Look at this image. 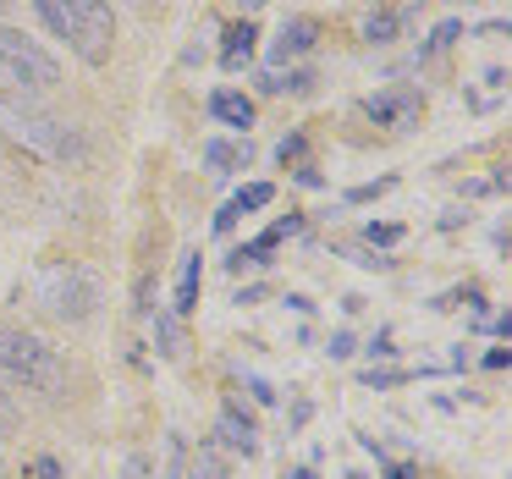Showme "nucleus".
<instances>
[{"mask_svg":"<svg viewBox=\"0 0 512 479\" xmlns=\"http://www.w3.org/2000/svg\"><path fill=\"white\" fill-rule=\"evenodd\" d=\"M204 160H210L215 171H243L248 160H254V149H248V138L243 144H232V138H210V144H204Z\"/></svg>","mask_w":512,"mask_h":479,"instance_id":"f8f14e48","label":"nucleus"},{"mask_svg":"<svg viewBox=\"0 0 512 479\" xmlns=\"http://www.w3.org/2000/svg\"><path fill=\"white\" fill-rule=\"evenodd\" d=\"M12 419V402H6V391H0V424Z\"/></svg>","mask_w":512,"mask_h":479,"instance_id":"393cba45","label":"nucleus"},{"mask_svg":"<svg viewBox=\"0 0 512 479\" xmlns=\"http://www.w3.org/2000/svg\"><path fill=\"white\" fill-rule=\"evenodd\" d=\"M364 237H369V243H380V248H391V243L402 237V226H386V221H380V226H364Z\"/></svg>","mask_w":512,"mask_h":479,"instance_id":"6ab92c4d","label":"nucleus"},{"mask_svg":"<svg viewBox=\"0 0 512 479\" xmlns=\"http://www.w3.org/2000/svg\"><path fill=\"white\" fill-rule=\"evenodd\" d=\"M122 479H149V457L133 452V457H127V468H122Z\"/></svg>","mask_w":512,"mask_h":479,"instance_id":"412c9836","label":"nucleus"},{"mask_svg":"<svg viewBox=\"0 0 512 479\" xmlns=\"http://www.w3.org/2000/svg\"><path fill=\"white\" fill-rule=\"evenodd\" d=\"M270 199H276V188H270V182H248V188L237 193V199L226 204L221 215H215V232H232V226H237V215H243V210H265Z\"/></svg>","mask_w":512,"mask_h":479,"instance_id":"9d476101","label":"nucleus"},{"mask_svg":"<svg viewBox=\"0 0 512 479\" xmlns=\"http://www.w3.org/2000/svg\"><path fill=\"white\" fill-rule=\"evenodd\" d=\"M226 474V452L215 441H204L199 452H193V479H221Z\"/></svg>","mask_w":512,"mask_h":479,"instance_id":"2eb2a0df","label":"nucleus"},{"mask_svg":"<svg viewBox=\"0 0 512 479\" xmlns=\"http://www.w3.org/2000/svg\"><path fill=\"white\" fill-rule=\"evenodd\" d=\"M155 342H160V353H166V358L182 353V331H177V320H171V314H155Z\"/></svg>","mask_w":512,"mask_h":479,"instance_id":"dca6fc26","label":"nucleus"},{"mask_svg":"<svg viewBox=\"0 0 512 479\" xmlns=\"http://www.w3.org/2000/svg\"><path fill=\"white\" fill-rule=\"evenodd\" d=\"M259 89H265V94H309V89H314V72H309V67L265 72V78H259Z\"/></svg>","mask_w":512,"mask_h":479,"instance_id":"4468645a","label":"nucleus"},{"mask_svg":"<svg viewBox=\"0 0 512 479\" xmlns=\"http://www.w3.org/2000/svg\"><path fill=\"white\" fill-rule=\"evenodd\" d=\"M0 133L12 138L23 155L45 160V166H78V160H89V144H83L78 127L50 116L45 105H34L23 89L0 94Z\"/></svg>","mask_w":512,"mask_h":479,"instance_id":"f257e3e1","label":"nucleus"},{"mask_svg":"<svg viewBox=\"0 0 512 479\" xmlns=\"http://www.w3.org/2000/svg\"><path fill=\"white\" fill-rule=\"evenodd\" d=\"M314 45H320V23H314V17H292V23L276 34V45H270V61H276V67H287V61L309 56Z\"/></svg>","mask_w":512,"mask_h":479,"instance_id":"0eeeda50","label":"nucleus"},{"mask_svg":"<svg viewBox=\"0 0 512 479\" xmlns=\"http://www.w3.org/2000/svg\"><path fill=\"white\" fill-rule=\"evenodd\" d=\"M397 23H402V12H375L364 23V39H375V45H386L391 34H397Z\"/></svg>","mask_w":512,"mask_h":479,"instance_id":"f3484780","label":"nucleus"},{"mask_svg":"<svg viewBox=\"0 0 512 479\" xmlns=\"http://www.w3.org/2000/svg\"><path fill=\"white\" fill-rule=\"evenodd\" d=\"M457 34H463V28H457V23H441V28H435V39H430V50H424V56H441V50L452 45Z\"/></svg>","mask_w":512,"mask_h":479,"instance_id":"a211bd4d","label":"nucleus"},{"mask_svg":"<svg viewBox=\"0 0 512 479\" xmlns=\"http://www.w3.org/2000/svg\"><path fill=\"white\" fill-rule=\"evenodd\" d=\"M419 111H424L419 89H386V94H369V100H364V116L375 127H413V122H419Z\"/></svg>","mask_w":512,"mask_h":479,"instance_id":"423d86ee","label":"nucleus"},{"mask_svg":"<svg viewBox=\"0 0 512 479\" xmlns=\"http://www.w3.org/2000/svg\"><path fill=\"white\" fill-rule=\"evenodd\" d=\"M6 6H12V0H0V12H6Z\"/></svg>","mask_w":512,"mask_h":479,"instance_id":"cd10ccee","label":"nucleus"},{"mask_svg":"<svg viewBox=\"0 0 512 479\" xmlns=\"http://www.w3.org/2000/svg\"><path fill=\"white\" fill-rule=\"evenodd\" d=\"M0 380L23 391H56L67 380V364L50 342H39L34 331H17V325H0Z\"/></svg>","mask_w":512,"mask_h":479,"instance_id":"7ed1b4c3","label":"nucleus"},{"mask_svg":"<svg viewBox=\"0 0 512 479\" xmlns=\"http://www.w3.org/2000/svg\"><path fill=\"white\" fill-rule=\"evenodd\" d=\"M237 6H243V17H254V12H265L270 0H237Z\"/></svg>","mask_w":512,"mask_h":479,"instance_id":"b1692460","label":"nucleus"},{"mask_svg":"<svg viewBox=\"0 0 512 479\" xmlns=\"http://www.w3.org/2000/svg\"><path fill=\"white\" fill-rule=\"evenodd\" d=\"M34 298H39V309H45L50 320L83 325V320H94V309H100V281H94L83 265H72V259H56V265H45L34 276Z\"/></svg>","mask_w":512,"mask_h":479,"instance_id":"20e7f679","label":"nucleus"},{"mask_svg":"<svg viewBox=\"0 0 512 479\" xmlns=\"http://www.w3.org/2000/svg\"><path fill=\"white\" fill-rule=\"evenodd\" d=\"M28 474H34V479H61V463H56V457H34Z\"/></svg>","mask_w":512,"mask_h":479,"instance_id":"aec40b11","label":"nucleus"},{"mask_svg":"<svg viewBox=\"0 0 512 479\" xmlns=\"http://www.w3.org/2000/svg\"><path fill=\"white\" fill-rule=\"evenodd\" d=\"M39 23L56 39H67V50L83 67H105L116 50V12L111 0H34Z\"/></svg>","mask_w":512,"mask_h":479,"instance_id":"f03ea898","label":"nucleus"},{"mask_svg":"<svg viewBox=\"0 0 512 479\" xmlns=\"http://www.w3.org/2000/svg\"><path fill=\"white\" fill-rule=\"evenodd\" d=\"M397 380H408V375H402V369H380V375L369 369V386H397Z\"/></svg>","mask_w":512,"mask_h":479,"instance_id":"4be33fe9","label":"nucleus"},{"mask_svg":"<svg viewBox=\"0 0 512 479\" xmlns=\"http://www.w3.org/2000/svg\"><path fill=\"white\" fill-rule=\"evenodd\" d=\"M199 287H204V265H199V254H188V265H182V276H177V303H171V309L193 314L199 309Z\"/></svg>","mask_w":512,"mask_h":479,"instance_id":"ddd939ff","label":"nucleus"},{"mask_svg":"<svg viewBox=\"0 0 512 479\" xmlns=\"http://www.w3.org/2000/svg\"><path fill=\"white\" fill-rule=\"evenodd\" d=\"M210 116L243 133V127H254V100H248V94H237V89H215L210 94Z\"/></svg>","mask_w":512,"mask_h":479,"instance_id":"1a4fd4ad","label":"nucleus"},{"mask_svg":"<svg viewBox=\"0 0 512 479\" xmlns=\"http://www.w3.org/2000/svg\"><path fill=\"white\" fill-rule=\"evenodd\" d=\"M287 479H320V474H314V468H292Z\"/></svg>","mask_w":512,"mask_h":479,"instance_id":"a878e982","label":"nucleus"},{"mask_svg":"<svg viewBox=\"0 0 512 479\" xmlns=\"http://www.w3.org/2000/svg\"><path fill=\"white\" fill-rule=\"evenodd\" d=\"M347 353H353V336L336 331V336H331V358H347Z\"/></svg>","mask_w":512,"mask_h":479,"instance_id":"5701e85b","label":"nucleus"},{"mask_svg":"<svg viewBox=\"0 0 512 479\" xmlns=\"http://www.w3.org/2000/svg\"><path fill=\"white\" fill-rule=\"evenodd\" d=\"M215 446H221V452H254V419H248L243 408H237V402H226L221 408V419H215Z\"/></svg>","mask_w":512,"mask_h":479,"instance_id":"6e6552de","label":"nucleus"},{"mask_svg":"<svg viewBox=\"0 0 512 479\" xmlns=\"http://www.w3.org/2000/svg\"><path fill=\"white\" fill-rule=\"evenodd\" d=\"M386 479H413V468H391V474Z\"/></svg>","mask_w":512,"mask_h":479,"instance_id":"bb28decb","label":"nucleus"},{"mask_svg":"<svg viewBox=\"0 0 512 479\" xmlns=\"http://www.w3.org/2000/svg\"><path fill=\"white\" fill-rule=\"evenodd\" d=\"M221 39H226V45H221V67H226V72H237L248 56H254V39H259V34H254V23L243 17V23H226V34H221Z\"/></svg>","mask_w":512,"mask_h":479,"instance_id":"9b49d317","label":"nucleus"},{"mask_svg":"<svg viewBox=\"0 0 512 479\" xmlns=\"http://www.w3.org/2000/svg\"><path fill=\"white\" fill-rule=\"evenodd\" d=\"M0 72L17 89H50V83H61V61L39 39H28L23 28H6V23H0Z\"/></svg>","mask_w":512,"mask_h":479,"instance_id":"39448f33","label":"nucleus"}]
</instances>
